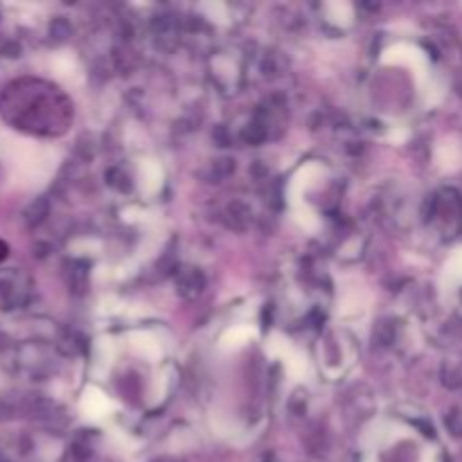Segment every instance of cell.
Returning a JSON list of instances; mask_svg holds the SVG:
<instances>
[{
	"label": "cell",
	"mask_w": 462,
	"mask_h": 462,
	"mask_svg": "<svg viewBox=\"0 0 462 462\" xmlns=\"http://www.w3.org/2000/svg\"><path fill=\"white\" fill-rule=\"evenodd\" d=\"M5 255H7V246H5V244L0 242V260H5Z\"/></svg>",
	"instance_id": "cell-1"
}]
</instances>
